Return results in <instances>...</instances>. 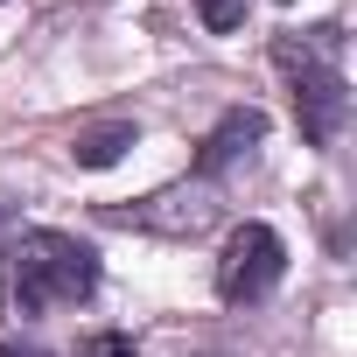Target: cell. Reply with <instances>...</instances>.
<instances>
[{"instance_id": "obj_1", "label": "cell", "mask_w": 357, "mask_h": 357, "mask_svg": "<svg viewBox=\"0 0 357 357\" xmlns=\"http://www.w3.org/2000/svg\"><path fill=\"white\" fill-rule=\"evenodd\" d=\"M98 287V252L77 245L70 231H22L0 245V308L8 315H50V308H77Z\"/></svg>"}, {"instance_id": "obj_2", "label": "cell", "mask_w": 357, "mask_h": 357, "mask_svg": "<svg viewBox=\"0 0 357 357\" xmlns=\"http://www.w3.org/2000/svg\"><path fill=\"white\" fill-rule=\"evenodd\" d=\"M273 63H280L287 84H294V112H301L308 147H336V140H343V119H350V77H343V43H336V29L280 36V43H273Z\"/></svg>"}, {"instance_id": "obj_3", "label": "cell", "mask_w": 357, "mask_h": 357, "mask_svg": "<svg viewBox=\"0 0 357 357\" xmlns=\"http://www.w3.org/2000/svg\"><path fill=\"white\" fill-rule=\"evenodd\" d=\"M280 273H287V245H280V231L259 225V218H245V225L225 238V252H218V301H231V308L266 301V294L280 287Z\"/></svg>"}, {"instance_id": "obj_4", "label": "cell", "mask_w": 357, "mask_h": 357, "mask_svg": "<svg viewBox=\"0 0 357 357\" xmlns=\"http://www.w3.org/2000/svg\"><path fill=\"white\" fill-rule=\"evenodd\" d=\"M218 190L204 183H175V190H154V197H140L133 211H112V225H140V231H161V238H197V231H211L218 225Z\"/></svg>"}, {"instance_id": "obj_5", "label": "cell", "mask_w": 357, "mask_h": 357, "mask_svg": "<svg viewBox=\"0 0 357 357\" xmlns=\"http://www.w3.org/2000/svg\"><path fill=\"white\" fill-rule=\"evenodd\" d=\"M266 140V112H252V105H231L218 126H211V140H204V154H197V168H204V183L211 175H225L231 161H245L252 147Z\"/></svg>"}, {"instance_id": "obj_6", "label": "cell", "mask_w": 357, "mask_h": 357, "mask_svg": "<svg viewBox=\"0 0 357 357\" xmlns=\"http://www.w3.org/2000/svg\"><path fill=\"white\" fill-rule=\"evenodd\" d=\"M133 140H140L133 119H98V126H77V133H70V161H77V168H112Z\"/></svg>"}, {"instance_id": "obj_7", "label": "cell", "mask_w": 357, "mask_h": 357, "mask_svg": "<svg viewBox=\"0 0 357 357\" xmlns=\"http://www.w3.org/2000/svg\"><path fill=\"white\" fill-rule=\"evenodd\" d=\"M197 22L211 36H231V29H245V0H197Z\"/></svg>"}, {"instance_id": "obj_8", "label": "cell", "mask_w": 357, "mask_h": 357, "mask_svg": "<svg viewBox=\"0 0 357 357\" xmlns=\"http://www.w3.org/2000/svg\"><path fill=\"white\" fill-rule=\"evenodd\" d=\"M77 357H133V336L98 329V336H84V343H77Z\"/></svg>"}, {"instance_id": "obj_9", "label": "cell", "mask_w": 357, "mask_h": 357, "mask_svg": "<svg viewBox=\"0 0 357 357\" xmlns=\"http://www.w3.org/2000/svg\"><path fill=\"white\" fill-rule=\"evenodd\" d=\"M0 357H43V350H15V343H0Z\"/></svg>"}]
</instances>
